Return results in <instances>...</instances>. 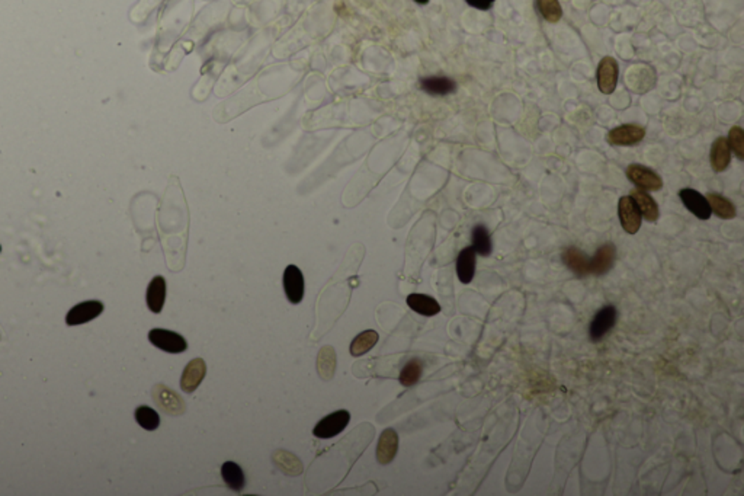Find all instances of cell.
Wrapping results in <instances>:
<instances>
[{"mask_svg": "<svg viewBox=\"0 0 744 496\" xmlns=\"http://www.w3.org/2000/svg\"><path fill=\"white\" fill-rule=\"evenodd\" d=\"M625 175L638 190L660 191L663 188L661 178L654 171L643 166V164H638V163L629 164L625 171Z\"/></svg>", "mask_w": 744, "mask_h": 496, "instance_id": "obj_1", "label": "cell"}, {"mask_svg": "<svg viewBox=\"0 0 744 496\" xmlns=\"http://www.w3.org/2000/svg\"><path fill=\"white\" fill-rule=\"evenodd\" d=\"M148 339H150V342L155 346H157L159 350L169 353V354H180V353H185L186 348H188V342H186V339L182 335L172 332V330H166V329L150 330Z\"/></svg>", "mask_w": 744, "mask_h": 496, "instance_id": "obj_2", "label": "cell"}, {"mask_svg": "<svg viewBox=\"0 0 744 496\" xmlns=\"http://www.w3.org/2000/svg\"><path fill=\"white\" fill-rule=\"evenodd\" d=\"M618 215L622 229L628 234H636L641 227L643 215L636 204V201L632 199L631 195L621 197L618 204Z\"/></svg>", "mask_w": 744, "mask_h": 496, "instance_id": "obj_3", "label": "cell"}, {"mask_svg": "<svg viewBox=\"0 0 744 496\" xmlns=\"http://www.w3.org/2000/svg\"><path fill=\"white\" fill-rule=\"evenodd\" d=\"M350 413L348 411H338L327 415L326 418L320 419V422L315 425L313 434L317 438H331L339 435L349 424Z\"/></svg>", "mask_w": 744, "mask_h": 496, "instance_id": "obj_4", "label": "cell"}, {"mask_svg": "<svg viewBox=\"0 0 744 496\" xmlns=\"http://www.w3.org/2000/svg\"><path fill=\"white\" fill-rule=\"evenodd\" d=\"M153 400L156 405L167 415L179 416L185 412V402L164 384H156L153 388Z\"/></svg>", "mask_w": 744, "mask_h": 496, "instance_id": "obj_5", "label": "cell"}, {"mask_svg": "<svg viewBox=\"0 0 744 496\" xmlns=\"http://www.w3.org/2000/svg\"><path fill=\"white\" fill-rule=\"evenodd\" d=\"M618 319V311L613 306H606L601 309L596 315H594L590 327H589V336L592 341L598 342L601 341L609 330L615 326Z\"/></svg>", "mask_w": 744, "mask_h": 496, "instance_id": "obj_6", "label": "cell"}, {"mask_svg": "<svg viewBox=\"0 0 744 496\" xmlns=\"http://www.w3.org/2000/svg\"><path fill=\"white\" fill-rule=\"evenodd\" d=\"M620 76L618 62L613 57H603L598 66V87L605 95L615 92Z\"/></svg>", "mask_w": 744, "mask_h": 496, "instance_id": "obj_7", "label": "cell"}, {"mask_svg": "<svg viewBox=\"0 0 744 496\" xmlns=\"http://www.w3.org/2000/svg\"><path fill=\"white\" fill-rule=\"evenodd\" d=\"M103 311V304L98 300H89L83 302L70 309V311L66 316V323L69 326H78L83 325L86 322H90L96 319Z\"/></svg>", "mask_w": 744, "mask_h": 496, "instance_id": "obj_8", "label": "cell"}, {"mask_svg": "<svg viewBox=\"0 0 744 496\" xmlns=\"http://www.w3.org/2000/svg\"><path fill=\"white\" fill-rule=\"evenodd\" d=\"M645 136V130L637 124H624L612 128L608 133V141L612 146H636Z\"/></svg>", "mask_w": 744, "mask_h": 496, "instance_id": "obj_9", "label": "cell"}, {"mask_svg": "<svg viewBox=\"0 0 744 496\" xmlns=\"http://www.w3.org/2000/svg\"><path fill=\"white\" fill-rule=\"evenodd\" d=\"M284 290L287 294V299L292 304L301 303L304 297V277L303 272L299 267L288 265L284 271Z\"/></svg>", "mask_w": 744, "mask_h": 496, "instance_id": "obj_10", "label": "cell"}, {"mask_svg": "<svg viewBox=\"0 0 744 496\" xmlns=\"http://www.w3.org/2000/svg\"><path fill=\"white\" fill-rule=\"evenodd\" d=\"M207 374V365L202 358H195L185 367L180 378V388L185 393H192L198 389Z\"/></svg>", "mask_w": 744, "mask_h": 496, "instance_id": "obj_11", "label": "cell"}, {"mask_svg": "<svg viewBox=\"0 0 744 496\" xmlns=\"http://www.w3.org/2000/svg\"><path fill=\"white\" fill-rule=\"evenodd\" d=\"M679 197L682 199L683 206L698 218L708 220L711 217L713 214L711 207L708 204V201H706V197H703L701 192L692 188H685L679 192Z\"/></svg>", "mask_w": 744, "mask_h": 496, "instance_id": "obj_12", "label": "cell"}, {"mask_svg": "<svg viewBox=\"0 0 744 496\" xmlns=\"http://www.w3.org/2000/svg\"><path fill=\"white\" fill-rule=\"evenodd\" d=\"M617 260V248L612 243L602 245L593 258H590V274L593 275H605L609 272Z\"/></svg>", "mask_w": 744, "mask_h": 496, "instance_id": "obj_13", "label": "cell"}, {"mask_svg": "<svg viewBox=\"0 0 744 496\" xmlns=\"http://www.w3.org/2000/svg\"><path fill=\"white\" fill-rule=\"evenodd\" d=\"M399 450V435L394 430L388 428L385 430L377 446V460L380 465H388L394 460V457Z\"/></svg>", "mask_w": 744, "mask_h": 496, "instance_id": "obj_14", "label": "cell"}, {"mask_svg": "<svg viewBox=\"0 0 744 496\" xmlns=\"http://www.w3.org/2000/svg\"><path fill=\"white\" fill-rule=\"evenodd\" d=\"M561 260L564 265L578 275V277H587V275H590V258H587L586 253L582 252L579 248H567L561 255Z\"/></svg>", "mask_w": 744, "mask_h": 496, "instance_id": "obj_15", "label": "cell"}, {"mask_svg": "<svg viewBox=\"0 0 744 496\" xmlns=\"http://www.w3.org/2000/svg\"><path fill=\"white\" fill-rule=\"evenodd\" d=\"M477 253L473 246L465 248L459 252L457 260V275L462 284H470L475 275Z\"/></svg>", "mask_w": 744, "mask_h": 496, "instance_id": "obj_16", "label": "cell"}, {"mask_svg": "<svg viewBox=\"0 0 744 496\" xmlns=\"http://www.w3.org/2000/svg\"><path fill=\"white\" fill-rule=\"evenodd\" d=\"M710 160H711V166L715 172H722L729 168V164L731 162V149H730L727 139L718 137L713 143Z\"/></svg>", "mask_w": 744, "mask_h": 496, "instance_id": "obj_17", "label": "cell"}, {"mask_svg": "<svg viewBox=\"0 0 744 496\" xmlns=\"http://www.w3.org/2000/svg\"><path fill=\"white\" fill-rule=\"evenodd\" d=\"M164 300H166V281L163 277L157 275V277H155L147 287V292H145L147 307L150 309L153 313L159 315L164 306Z\"/></svg>", "mask_w": 744, "mask_h": 496, "instance_id": "obj_18", "label": "cell"}, {"mask_svg": "<svg viewBox=\"0 0 744 496\" xmlns=\"http://www.w3.org/2000/svg\"><path fill=\"white\" fill-rule=\"evenodd\" d=\"M407 306L413 311H416V313L426 318L436 316L441 311V306L436 299L426 296V294H410V296L407 297Z\"/></svg>", "mask_w": 744, "mask_h": 496, "instance_id": "obj_19", "label": "cell"}, {"mask_svg": "<svg viewBox=\"0 0 744 496\" xmlns=\"http://www.w3.org/2000/svg\"><path fill=\"white\" fill-rule=\"evenodd\" d=\"M420 87L426 94L434 97H445L450 95L457 89V83L445 76H434V78H424L420 80Z\"/></svg>", "mask_w": 744, "mask_h": 496, "instance_id": "obj_20", "label": "cell"}, {"mask_svg": "<svg viewBox=\"0 0 744 496\" xmlns=\"http://www.w3.org/2000/svg\"><path fill=\"white\" fill-rule=\"evenodd\" d=\"M631 197L636 201L641 215L647 220V222L650 223L657 222L660 213H659V206L653 197L643 190H634L631 192Z\"/></svg>", "mask_w": 744, "mask_h": 496, "instance_id": "obj_21", "label": "cell"}, {"mask_svg": "<svg viewBox=\"0 0 744 496\" xmlns=\"http://www.w3.org/2000/svg\"><path fill=\"white\" fill-rule=\"evenodd\" d=\"M706 201H708L711 211L722 220H731L737 214L736 206L731 203V201L717 192H710L708 195H706Z\"/></svg>", "mask_w": 744, "mask_h": 496, "instance_id": "obj_22", "label": "cell"}, {"mask_svg": "<svg viewBox=\"0 0 744 496\" xmlns=\"http://www.w3.org/2000/svg\"><path fill=\"white\" fill-rule=\"evenodd\" d=\"M221 476L226 485L234 492H240L245 488V473L238 465L233 462H226L221 467Z\"/></svg>", "mask_w": 744, "mask_h": 496, "instance_id": "obj_23", "label": "cell"}, {"mask_svg": "<svg viewBox=\"0 0 744 496\" xmlns=\"http://www.w3.org/2000/svg\"><path fill=\"white\" fill-rule=\"evenodd\" d=\"M336 370V353L331 346L322 348L317 357V371L323 380H330Z\"/></svg>", "mask_w": 744, "mask_h": 496, "instance_id": "obj_24", "label": "cell"}, {"mask_svg": "<svg viewBox=\"0 0 744 496\" xmlns=\"http://www.w3.org/2000/svg\"><path fill=\"white\" fill-rule=\"evenodd\" d=\"M378 332H375V330H365V332L359 334L355 339L352 341L350 343V354L353 357H361L364 354H366L368 351H371L372 348L375 346V343L378 342Z\"/></svg>", "mask_w": 744, "mask_h": 496, "instance_id": "obj_25", "label": "cell"}, {"mask_svg": "<svg viewBox=\"0 0 744 496\" xmlns=\"http://www.w3.org/2000/svg\"><path fill=\"white\" fill-rule=\"evenodd\" d=\"M473 248L480 256H490L492 253V237L489 230L482 225H478L473 229Z\"/></svg>", "mask_w": 744, "mask_h": 496, "instance_id": "obj_26", "label": "cell"}, {"mask_svg": "<svg viewBox=\"0 0 744 496\" xmlns=\"http://www.w3.org/2000/svg\"><path fill=\"white\" fill-rule=\"evenodd\" d=\"M273 462L278 467L288 474H300L303 472V465L294 454L288 451H276L273 455Z\"/></svg>", "mask_w": 744, "mask_h": 496, "instance_id": "obj_27", "label": "cell"}, {"mask_svg": "<svg viewBox=\"0 0 744 496\" xmlns=\"http://www.w3.org/2000/svg\"><path fill=\"white\" fill-rule=\"evenodd\" d=\"M538 12L550 24H555L561 20L563 9L558 0H535Z\"/></svg>", "mask_w": 744, "mask_h": 496, "instance_id": "obj_28", "label": "cell"}, {"mask_svg": "<svg viewBox=\"0 0 744 496\" xmlns=\"http://www.w3.org/2000/svg\"><path fill=\"white\" fill-rule=\"evenodd\" d=\"M422 371H423L422 361L417 360V358L410 360L403 367V370L400 373V383L403 385H406V388H410V385H415L420 380Z\"/></svg>", "mask_w": 744, "mask_h": 496, "instance_id": "obj_29", "label": "cell"}, {"mask_svg": "<svg viewBox=\"0 0 744 496\" xmlns=\"http://www.w3.org/2000/svg\"><path fill=\"white\" fill-rule=\"evenodd\" d=\"M134 415H136L137 424H138L141 428H144L145 431H155V430H157L159 425H160V416H159V413H157L155 409H152V408H148V406H140V408L136 409V413H134Z\"/></svg>", "mask_w": 744, "mask_h": 496, "instance_id": "obj_30", "label": "cell"}, {"mask_svg": "<svg viewBox=\"0 0 744 496\" xmlns=\"http://www.w3.org/2000/svg\"><path fill=\"white\" fill-rule=\"evenodd\" d=\"M729 146L733 153L743 160L744 159V132L740 127H733L729 133Z\"/></svg>", "mask_w": 744, "mask_h": 496, "instance_id": "obj_31", "label": "cell"}, {"mask_svg": "<svg viewBox=\"0 0 744 496\" xmlns=\"http://www.w3.org/2000/svg\"><path fill=\"white\" fill-rule=\"evenodd\" d=\"M470 6L475 8V9H480V10H487L493 6V3L496 2V0H465Z\"/></svg>", "mask_w": 744, "mask_h": 496, "instance_id": "obj_32", "label": "cell"}, {"mask_svg": "<svg viewBox=\"0 0 744 496\" xmlns=\"http://www.w3.org/2000/svg\"><path fill=\"white\" fill-rule=\"evenodd\" d=\"M415 2L419 3V5H427V3H429V0H415Z\"/></svg>", "mask_w": 744, "mask_h": 496, "instance_id": "obj_33", "label": "cell"}, {"mask_svg": "<svg viewBox=\"0 0 744 496\" xmlns=\"http://www.w3.org/2000/svg\"><path fill=\"white\" fill-rule=\"evenodd\" d=\"M0 252H2V246H0Z\"/></svg>", "mask_w": 744, "mask_h": 496, "instance_id": "obj_34", "label": "cell"}]
</instances>
